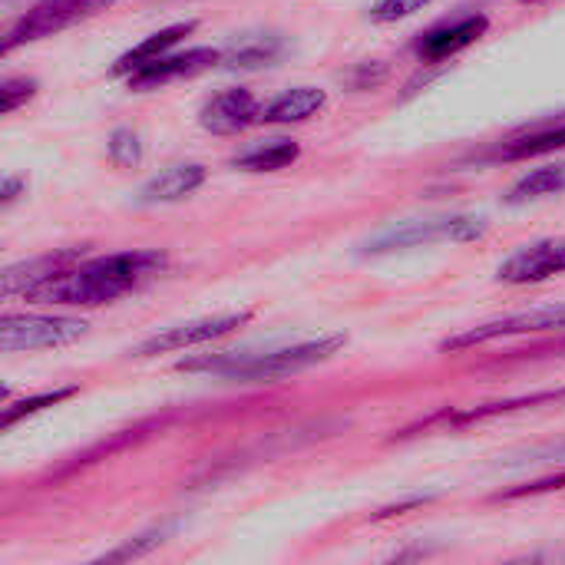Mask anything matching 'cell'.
I'll list each match as a JSON object with an SVG mask.
<instances>
[{
    "instance_id": "6da1fadb",
    "label": "cell",
    "mask_w": 565,
    "mask_h": 565,
    "mask_svg": "<svg viewBox=\"0 0 565 565\" xmlns=\"http://www.w3.org/2000/svg\"><path fill=\"white\" fill-rule=\"evenodd\" d=\"M166 268H169L166 252H156V248L116 252V255L76 262L73 268L53 275L50 281H40L30 291H23V298L36 305L96 308V305H109L122 295L139 291L142 285L159 278Z\"/></svg>"
},
{
    "instance_id": "7a4b0ae2",
    "label": "cell",
    "mask_w": 565,
    "mask_h": 565,
    "mask_svg": "<svg viewBox=\"0 0 565 565\" xmlns=\"http://www.w3.org/2000/svg\"><path fill=\"white\" fill-rule=\"evenodd\" d=\"M348 344L344 334H324L285 348H268V351H232V354H212L199 361L179 364V371H202L215 374L225 381H242V384H275L291 374H301L315 364H324Z\"/></svg>"
},
{
    "instance_id": "3957f363",
    "label": "cell",
    "mask_w": 565,
    "mask_h": 565,
    "mask_svg": "<svg viewBox=\"0 0 565 565\" xmlns=\"http://www.w3.org/2000/svg\"><path fill=\"white\" fill-rule=\"evenodd\" d=\"M487 235V218L480 215H444V218H427V222H404L377 232L361 245V255H391L404 248H420L434 242H473Z\"/></svg>"
},
{
    "instance_id": "277c9868",
    "label": "cell",
    "mask_w": 565,
    "mask_h": 565,
    "mask_svg": "<svg viewBox=\"0 0 565 565\" xmlns=\"http://www.w3.org/2000/svg\"><path fill=\"white\" fill-rule=\"evenodd\" d=\"M113 3L119 0H40L33 3L26 13L17 17V23L3 33V43L0 50L3 53H13L17 46H26V43H36V40H46V36H56L103 10H109Z\"/></svg>"
},
{
    "instance_id": "5b68a950",
    "label": "cell",
    "mask_w": 565,
    "mask_h": 565,
    "mask_svg": "<svg viewBox=\"0 0 565 565\" xmlns=\"http://www.w3.org/2000/svg\"><path fill=\"white\" fill-rule=\"evenodd\" d=\"M89 324L83 318L66 315H7L0 321V348L7 354L17 351H50L66 348L79 338H86Z\"/></svg>"
},
{
    "instance_id": "8992f818",
    "label": "cell",
    "mask_w": 565,
    "mask_h": 565,
    "mask_svg": "<svg viewBox=\"0 0 565 565\" xmlns=\"http://www.w3.org/2000/svg\"><path fill=\"white\" fill-rule=\"evenodd\" d=\"M252 321V311H232V315H215V318H195L175 328H166L146 341H139L129 354L132 358H156V354H172V351H185V348H199L209 344L215 338H225L232 331H238L242 324Z\"/></svg>"
},
{
    "instance_id": "52a82bcc",
    "label": "cell",
    "mask_w": 565,
    "mask_h": 565,
    "mask_svg": "<svg viewBox=\"0 0 565 565\" xmlns=\"http://www.w3.org/2000/svg\"><path fill=\"white\" fill-rule=\"evenodd\" d=\"M546 331H565V301L543 305V308H533V311H523V315H513V318H500V321L470 328V331H463L457 338H447L444 351H467V348L490 344V341H500V338L546 334Z\"/></svg>"
},
{
    "instance_id": "ba28073f",
    "label": "cell",
    "mask_w": 565,
    "mask_h": 565,
    "mask_svg": "<svg viewBox=\"0 0 565 565\" xmlns=\"http://www.w3.org/2000/svg\"><path fill=\"white\" fill-rule=\"evenodd\" d=\"M218 63H222L218 46H192L185 53H166V56L139 66L136 73L126 76V83H129L132 93H149V89H159L166 83L189 79V76H199L205 70H215Z\"/></svg>"
},
{
    "instance_id": "9c48e42d",
    "label": "cell",
    "mask_w": 565,
    "mask_h": 565,
    "mask_svg": "<svg viewBox=\"0 0 565 565\" xmlns=\"http://www.w3.org/2000/svg\"><path fill=\"white\" fill-rule=\"evenodd\" d=\"M262 103L252 89L245 86H232L215 93L212 99H205V106L199 109V122L205 132L212 136H238L248 126L262 122Z\"/></svg>"
},
{
    "instance_id": "30bf717a",
    "label": "cell",
    "mask_w": 565,
    "mask_h": 565,
    "mask_svg": "<svg viewBox=\"0 0 565 565\" xmlns=\"http://www.w3.org/2000/svg\"><path fill=\"white\" fill-rule=\"evenodd\" d=\"M487 30H490L487 13H467L454 23H440V26L420 33L414 40V53L420 56V63H444V60L457 56L460 50L473 46Z\"/></svg>"
},
{
    "instance_id": "8fae6325",
    "label": "cell",
    "mask_w": 565,
    "mask_h": 565,
    "mask_svg": "<svg viewBox=\"0 0 565 565\" xmlns=\"http://www.w3.org/2000/svg\"><path fill=\"white\" fill-rule=\"evenodd\" d=\"M565 271V242H536L507 258L497 271L500 281L507 285H536L553 275Z\"/></svg>"
},
{
    "instance_id": "7c38bea8",
    "label": "cell",
    "mask_w": 565,
    "mask_h": 565,
    "mask_svg": "<svg viewBox=\"0 0 565 565\" xmlns=\"http://www.w3.org/2000/svg\"><path fill=\"white\" fill-rule=\"evenodd\" d=\"M209 179V169L199 166V162H175L169 169H162L159 175H152L136 202L139 205H169V202H182L185 195H192L202 182Z\"/></svg>"
},
{
    "instance_id": "4fadbf2b",
    "label": "cell",
    "mask_w": 565,
    "mask_h": 565,
    "mask_svg": "<svg viewBox=\"0 0 565 565\" xmlns=\"http://www.w3.org/2000/svg\"><path fill=\"white\" fill-rule=\"evenodd\" d=\"M76 262H83V248H63V252H50V255H43V258L13 265V268L3 271V295H23V291H30L33 285L50 281L53 275L73 268Z\"/></svg>"
},
{
    "instance_id": "5bb4252c",
    "label": "cell",
    "mask_w": 565,
    "mask_h": 565,
    "mask_svg": "<svg viewBox=\"0 0 565 565\" xmlns=\"http://www.w3.org/2000/svg\"><path fill=\"white\" fill-rule=\"evenodd\" d=\"M199 23L195 20H179V23H169V26H162V30H156L152 36H146L142 43H136V46H129L116 63H113V76H129V73H136L139 66H146V63H152V60H159V56H166L182 36H189L192 30H195Z\"/></svg>"
},
{
    "instance_id": "9a60e30c",
    "label": "cell",
    "mask_w": 565,
    "mask_h": 565,
    "mask_svg": "<svg viewBox=\"0 0 565 565\" xmlns=\"http://www.w3.org/2000/svg\"><path fill=\"white\" fill-rule=\"evenodd\" d=\"M328 106V93L318 86H295L285 89L281 96H275L265 109H262V122L265 126H291V122H305L311 116H318Z\"/></svg>"
},
{
    "instance_id": "2e32d148",
    "label": "cell",
    "mask_w": 565,
    "mask_h": 565,
    "mask_svg": "<svg viewBox=\"0 0 565 565\" xmlns=\"http://www.w3.org/2000/svg\"><path fill=\"white\" fill-rule=\"evenodd\" d=\"M285 53V40L275 33H255V36H242L235 43H228L222 50V70H262L271 66L278 56Z\"/></svg>"
},
{
    "instance_id": "e0dca14e",
    "label": "cell",
    "mask_w": 565,
    "mask_h": 565,
    "mask_svg": "<svg viewBox=\"0 0 565 565\" xmlns=\"http://www.w3.org/2000/svg\"><path fill=\"white\" fill-rule=\"evenodd\" d=\"M298 156H301V146L295 139H268V142H258V146L245 149L242 156H235L232 169H242V172H278V169L291 166Z\"/></svg>"
},
{
    "instance_id": "ac0fdd59",
    "label": "cell",
    "mask_w": 565,
    "mask_h": 565,
    "mask_svg": "<svg viewBox=\"0 0 565 565\" xmlns=\"http://www.w3.org/2000/svg\"><path fill=\"white\" fill-rule=\"evenodd\" d=\"M563 391H543V394H530V397H516V401H500V404H483V407H470V411H460V414H447L444 420L450 427H463V424H477V420H490V417H503V414H516V411H526V407H543V404H563Z\"/></svg>"
},
{
    "instance_id": "d6986e66",
    "label": "cell",
    "mask_w": 565,
    "mask_h": 565,
    "mask_svg": "<svg viewBox=\"0 0 565 565\" xmlns=\"http://www.w3.org/2000/svg\"><path fill=\"white\" fill-rule=\"evenodd\" d=\"M559 192H565V162H553V166L533 169L520 182H513V189L507 192V202L523 205V202H536V199L559 195Z\"/></svg>"
},
{
    "instance_id": "ffe728a7",
    "label": "cell",
    "mask_w": 565,
    "mask_h": 565,
    "mask_svg": "<svg viewBox=\"0 0 565 565\" xmlns=\"http://www.w3.org/2000/svg\"><path fill=\"white\" fill-rule=\"evenodd\" d=\"M556 149H565V122L563 126H550V129H536L530 136H520L507 146L497 149V159H530V156H546V152H556Z\"/></svg>"
},
{
    "instance_id": "44dd1931",
    "label": "cell",
    "mask_w": 565,
    "mask_h": 565,
    "mask_svg": "<svg viewBox=\"0 0 565 565\" xmlns=\"http://www.w3.org/2000/svg\"><path fill=\"white\" fill-rule=\"evenodd\" d=\"M76 394H79V387H56V391H43V394H36V397H23V401L3 407L0 424H3V430H10V427H17L20 420L40 414V411H46V407H56V404H63V401H70V397H76Z\"/></svg>"
},
{
    "instance_id": "7402d4cb",
    "label": "cell",
    "mask_w": 565,
    "mask_h": 565,
    "mask_svg": "<svg viewBox=\"0 0 565 565\" xmlns=\"http://www.w3.org/2000/svg\"><path fill=\"white\" fill-rule=\"evenodd\" d=\"M106 156H109L113 166H122V169L139 166L142 162V139H139V132H132V129H113V136L106 142Z\"/></svg>"
},
{
    "instance_id": "603a6c76",
    "label": "cell",
    "mask_w": 565,
    "mask_h": 565,
    "mask_svg": "<svg viewBox=\"0 0 565 565\" xmlns=\"http://www.w3.org/2000/svg\"><path fill=\"white\" fill-rule=\"evenodd\" d=\"M36 89H40V83H36L33 76H7V79L0 83V113L10 116V113L20 109L26 99H33Z\"/></svg>"
},
{
    "instance_id": "cb8c5ba5",
    "label": "cell",
    "mask_w": 565,
    "mask_h": 565,
    "mask_svg": "<svg viewBox=\"0 0 565 565\" xmlns=\"http://www.w3.org/2000/svg\"><path fill=\"white\" fill-rule=\"evenodd\" d=\"M169 530H172V526H159V530H152V533H146V536H136L132 543H126L122 550H113V553H106L103 559H106V563H126V559H139V556L152 553L156 546H162V543H166V536H169Z\"/></svg>"
},
{
    "instance_id": "d4e9b609",
    "label": "cell",
    "mask_w": 565,
    "mask_h": 565,
    "mask_svg": "<svg viewBox=\"0 0 565 565\" xmlns=\"http://www.w3.org/2000/svg\"><path fill=\"white\" fill-rule=\"evenodd\" d=\"M427 3H434V0H377L374 10H371V20H374V23H397V20L414 17V13L424 10Z\"/></svg>"
},
{
    "instance_id": "484cf974",
    "label": "cell",
    "mask_w": 565,
    "mask_h": 565,
    "mask_svg": "<svg viewBox=\"0 0 565 565\" xmlns=\"http://www.w3.org/2000/svg\"><path fill=\"white\" fill-rule=\"evenodd\" d=\"M553 490H565V473H553V477H543L536 483H526V487H516V490H507L500 493V500H520V497H540V493H553Z\"/></svg>"
},
{
    "instance_id": "4316f807",
    "label": "cell",
    "mask_w": 565,
    "mask_h": 565,
    "mask_svg": "<svg viewBox=\"0 0 565 565\" xmlns=\"http://www.w3.org/2000/svg\"><path fill=\"white\" fill-rule=\"evenodd\" d=\"M543 460L565 463V444H553V447H543V450H526L523 460H513V467H520V463H543Z\"/></svg>"
},
{
    "instance_id": "83f0119b",
    "label": "cell",
    "mask_w": 565,
    "mask_h": 565,
    "mask_svg": "<svg viewBox=\"0 0 565 565\" xmlns=\"http://www.w3.org/2000/svg\"><path fill=\"white\" fill-rule=\"evenodd\" d=\"M20 185H23L20 179H7V182H3V205H10V202L17 199V192H20Z\"/></svg>"
}]
</instances>
